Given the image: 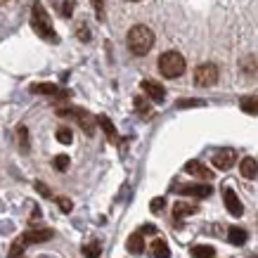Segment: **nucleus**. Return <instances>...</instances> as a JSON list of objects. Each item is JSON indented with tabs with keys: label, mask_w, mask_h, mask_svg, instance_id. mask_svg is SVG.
<instances>
[{
	"label": "nucleus",
	"mask_w": 258,
	"mask_h": 258,
	"mask_svg": "<svg viewBox=\"0 0 258 258\" xmlns=\"http://www.w3.org/2000/svg\"><path fill=\"white\" fill-rule=\"evenodd\" d=\"M128 50L133 52V55L142 57L147 55L149 50H152V45H154V33H152V29L149 26H145V24H138V26H133L131 31H128Z\"/></svg>",
	"instance_id": "f257e3e1"
},
{
	"label": "nucleus",
	"mask_w": 258,
	"mask_h": 258,
	"mask_svg": "<svg viewBox=\"0 0 258 258\" xmlns=\"http://www.w3.org/2000/svg\"><path fill=\"white\" fill-rule=\"evenodd\" d=\"M31 26H33V31L38 33L40 38L50 40V43H57V33H55V29H52V22H50V17H47V12L43 10V5H40L38 0H33Z\"/></svg>",
	"instance_id": "f03ea898"
},
{
	"label": "nucleus",
	"mask_w": 258,
	"mask_h": 258,
	"mask_svg": "<svg viewBox=\"0 0 258 258\" xmlns=\"http://www.w3.org/2000/svg\"><path fill=\"white\" fill-rule=\"evenodd\" d=\"M159 71H161V76L166 79H178L185 74V57L180 55V52H164V55L159 57Z\"/></svg>",
	"instance_id": "7ed1b4c3"
},
{
	"label": "nucleus",
	"mask_w": 258,
	"mask_h": 258,
	"mask_svg": "<svg viewBox=\"0 0 258 258\" xmlns=\"http://www.w3.org/2000/svg\"><path fill=\"white\" fill-rule=\"evenodd\" d=\"M218 76H220V71L216 64H202L195 71V83L202 88H211L218 83Z\"/></svg>",
	"instance_id": "20e7f679"
},
{
	"label": "nucleus",
	"mask_w": 258,
	"mask_h": 258,
	"mask_svg": "<svg viewBox=\"0 0 258 258\" xmlns=\"http://www.w3.org/2000/svg\"><path fill=\"white\" fill-rule=\"evenodd\" d=\"M59 116H71L79 121V125L86 131V135H93L95 133V123H97V118L90 116L86 109H57Z\"/></svg>",
	"instance_id": "39448f33"
},
{
	"label": "nucleus",
	"mask_w": 258,
	"mask_h": 258,
	"mask_svg": "<svg viewBox=\"0 0 258 258\" xmlns=\"http://www.w3.org/2000/svg\"><path fill=\"white\" fill-rule=\"evenodd\" d=\"M52 237H55V232H52L50 227H43V230H26V232H24V235L19 237L17 242H19V244H22V246H24V249H26L29 244L47 242V239H52Z\"/></svg>",
	"instance_id": "423d86ee"
},
{
	"label": "nucleus",
	"mask_w": 258,
	"mask_h": 258,
	"mask_svg": "<svg viewBox=\"0 0 258 258\" xmlns=\"http://www.w3.org/2000/svg\"><path fill=\"white\" fill-rule=\"evenodd\" d=\"M237 161V154H235V149H218L216 154H213V166L218 168V171H227V168H232V164Z\"/></svg>",
	"instance_id": "0eeeda50"
},
{
	"label": "nucleus",
	"mask_w": 258,
	"mask_h": 258,
	"mask_svg": "<svg viewBox=\"0 0 258 258\" xmlns=\"http://www.w3.org/2000/svg\"><path fill=\"white\" fill-rule=\"evenodd\" d=\"M223 197H225V209H227V213L239 218V216L244 213V206H242V202H239V197L235 195V189L225 187V189H223Z\"/></svg>",
	"instance_id": "6e6552de"
},
{
	"label": "nucleus",
	"mask_w": 258,
	"mask_h": 258,
	"mask_svg": "<svg viewBox=\"0 0 258 258\" xmlns=\"http://www.w3.org/2000/svg\"><path fill=\"white\" fill-rule=\"evenodd\" d=\"M178 192L182 197H197V199H204V197L213 195V187L211 185H182V187H178Z\"/></svg>",
	"instance_id": "1a4fd4ad"
},
{
	"label": "nucleus",
	"mask_w": 258,
	"mask_h": 258,
	"mask_svg": "<svg viewBox=\"0 0 258 258\" xmlns=\"http://www.w3.org/2000/svg\"><path fill=\"white\" fill-rule=\"evenodd\" d=\"M142 90L147 93V97L152 102H164V97H166L164 86L157 83V81H142Z\"/></svg>",
	"instance_id": "9d476101"
},
{
	"label": "nucleus",
	"mask_w": 258,
	"mask_h": 258,
	"mask_svg": "<svg viewBox=\"0 0 258 258\" xmlns=\"http://www.w3.org/2000/svg\"><path fill=\"white\" fill-rule=\"evenodd\" d=\"M185 173L195 175V178H202V180H211L213 178V171H211V168H206V166L199 164V161H189V164L185 166Z\"/></svg>",
	"instance_id": "9b49d317"
},
{
	"label": "nucleus",
	"mask_w": 258,
	"mask_h": 258,
	"mask_svg": "<svg viewBox=\"0 0 258 258\" xmlns=\"http://www.w3.org/2000/svg\"><path fill=\"white\" fill-rule=\"evenodd\" d=\"M149 256L152 258H171V249L164 239H154L152 246H149Z\"/></svg>",
	"instance_id": "f8f14e48"
},
{
	"label": "nucleus",
	"mask_w": 258,
	"mask_h": 258,
	"mask_svg": "<svg viewBox=\"0 0 258 258\" xmlns=\"http://www.w3.org/2000/svg\"><path fill=\"white\" fill-rule=\"evenodd\" d=\"M197 211H199V206L197 204H187V202H178L173 206V216L175 218H185V216H192Z\"/></svg>",
	"instance_id": "ddd939ff"
},
{
	"label": "nucleus",
	"mask_w": 258,
	"mask_h": 258,
	"mask_svg": "<svg viewBox=\"0 0 258 258\" xmlns=\"http://www.w3.org/2000/svg\"><path fill=\"white\" fill-rule=\"evenodd\" d=\"M227 239H230V244H237V246H242V244H246V239H249V232L246 230H242V227H230L227 230Z\"/></svg>",
	"instance_id": "4468645a"
},
{
	"label": "nucleus",
	"mask_w": 258,
	"mask_h": 258,
	"mask_svg": "<svg viewBox=\"0 0 258 258\" xmlns=\"http://www.w3.org/2000/svg\"><path fill=\"white\" fill-rule=\"evenodd\" d=\"M125 249L131 251V253H142V251H145V239H142V232H133V235L128 237Z\"/></svg>",
	"instance_id": "2eb2a0df"
},
{
	"label": "nucleus",
	"mask_w": 258,
	"mask_h": 258,
	"mask_svg": "<svg viewBox=\"0 0 258 258\" xmlns=\"http://www.w3.org/2000/svg\"><path fill=\"white\" fill-rule=\"evenodd\" d=\"M31 93H40V95H59V97H67V93H64V90H59L57 86H52V83H36V86H31Z\"/></svg>",
	"instance_id": "dca6fc26"
},
{
	"label": "nucleus",
	"mask_w": 258,
	"mask_h": 258,
	"mask_svg": "<svg viewBox=\"0 0 258 258\" xmlns=\"http://www.w3.org/2000/svg\"><path fill=\"white\" fill-rule=\"evenodd\" d=\"M97 123H100V125H102V131L107 133L109 142H114V145H116V142H118V135H116V128H114V123H111L109 118L102 114V116H97Z\"/></svg>",
	"instance_id": "f3484780"
},
{
	"label": "nucleus",
	"mask_w": 258,
	"mask_h": 258,
	"mask_svg": "<svg viewBox=\"0 0 258 258\" xmlns=\"http://www.w3.org/2000/svg\"><path fill=\"white\" fill-rule=\"evenodd\" d=\"M239 171H242V175L244 178H256V173H258V166H256V161L251 157H246V159H242V164H239Z\"/></svg>",
	"instance_id": "a211bd4d"
},
{
	"label": "nucleus",
	"mask_w": 258,
	"mask_h": 258,
	"mask_svg": "<svg viewBox=\"0 0 258 258\" xmlns=\"http://www.w3.org/2000/svg\"><path fill=\"white\" fill-rule=\"evenodd\" d=\"M192 256L195 258H213L216 256V249L209 246V244H199V246H192Z\"/></svg>",
	"instance_id": "6ab92c4d"
},
{
	"label": "nucleus",
	"mask_w": 258,
	"mask_h": 258,
	"mask_svg": "<svg viewBox=\"0 0 258 258\" xmlns=\"http://www.w3.org/2000/svg\"><path fill=\"white\" fill-rule=\"evenodd\" d=\"M239 107H242V111H246V114H253V116H256V114H258V97H242Z\"/></svg>",
	"instance_id": "aec40b11"
},
{
	"label": "nucleus",
	"mask_w": 258,
	"mask_h": 258,
	"mask_svg": "<svg viewBox=\"0 0 258 258\" xmlns=\"http://www.w3.org/2000/svg\"><path fill=\"white\" fill-rule=\"evenodd\" d=\"M100 251H102L100 242H90V244L83 246V256L86 258H100Z\"/></svg>",
	"instance_id": "412c9836"
},
{
	"label": "nucleus",
	"mask_w": 258,
	"mask_h": 258,
	"mask_svg": "<svg viewBox=\"0 0 258 258\" xmlns=\"http://www.w3.org/2000/svg\"><path fill=\"white\" fill-rule=\"evenodd\" d=\"M17 138H19V147H22L24 152H29V131H26L24 125L17 128Z\"/></svg>",
	"instance_id": "4be33fe9"
},
{
	"label": "nucleus",
	"mask_w": 258,
	"mask_h": 258,
	"mask_svg": "<svg viewBox=\"0 0 258 258\" xmlns=\"http://www.w3.org/2000/svg\"><path fill=\"white\" fill-rule=\"evenodd\" d=\"M57 140L62 142V145H71V140H74V135H71L69 128H59V131H57Z\"/></svg>",
	"instance_id": "5701e85b"
},
{
	"label": "nucleus",
	"mask_w": 258,
	"mask_h": 258,
	"mask_svg": "<svg viewBox=\"0 0 258 258\" xmlns=\"http://www.w3.org/2000/svg\"><path fill=\"white\" fill-rule=\"evenodd\" d=\"M52 166H55L57 171H67V168H69V157H64V154H59V157H55Z\"/></svg>",
	"instance_id": "b1692460"
},
{
	"label": "nucleus",
	"mask_w": 258,
	"mask_h": 258,
	"mask_svg": "<svg viewBox=\"0 0 258 258\" xmlns=\"http://www.w3.org/2000/svg\"><path fill=\"white\" fill-rule=\"evenodd\" d=\"M135 109L140 114H149V102L145 97H135Z\"/></svg>",
	"instance_id": "393cba45"
},
{
	"label": "nucleus",
	"mask_w": 258,
	"mask_h": 258,
	"mask_svg": "<svg viewBox=\"0 0 258 258\" xmlns=\"http://www.w3.org/2000/svg\"><path fill=\"white\" fill-rule=\"evenodd\" d=\"M57 204H59V209H62L64 213H69L71 209H74V204H71L67 197H59V199H57Z\"/></svg>",
	"instance_id": "a878e982"
},
{
	"label": "nucleus",
	"mask_w": 258,
	"mask_h": 258,
	"mask_svg": "<svg viewBox=\"0 0 258 258\" xmlns=\"http://www.w3.org/2000/svg\"><path fill=\"white\" fill-rule=\"evenodd\" d=\"M71 12H74V3H71V0H67V3L62 5V15L64 17H71Z\"/></svg>",
	"instance_id": "bb28decb"
},
{
	"label": "nucleus",
	"mask_w": 258,
	"mask_h": 258,
	"mask_svg": "<svg viewBox=\"0 0 258 258\" xmlns=\"http://www.w3.org/2000/svg\"><path fill=\"white\" fill-rule=\"evenodd\" d=\"M164 199H161V197H159V199H154V202H152V206H149V209H152V211H161V209H164Z\"/></svg>",
	"instance_id": "cd10ccee"
},
{
	"label": "nucleus",
	"mask_w": 258,
	"mask_h": 258,
	"mask_svg": "<svg viewBox=\"0 0 258 258\" xmlns=\"http://www.w3.org/2000/svg\"><path fill=\"white\" fill-rule=\"evenodd\" d=\"M93 5H95V10H97V17L102 19V17H104L102 15V0H93Z\"/></svg>",
	"instance_id": "c85d7f7f"
},
{
	"label": "nucleus",
	"mask_w": 258,
	"mask_h": 258,
	"mask_svg": "<svg viewBox=\"0 0 258 258\" xmlns=\"http://www.w3.org/2000/svg\"><path fill=\"white\" fill-rule=\"evenodd\" d=\"M195 104H202V102H178V107H195Z\"/></svg>",
	"instance_id": "c756f323"
}]
</instances>
